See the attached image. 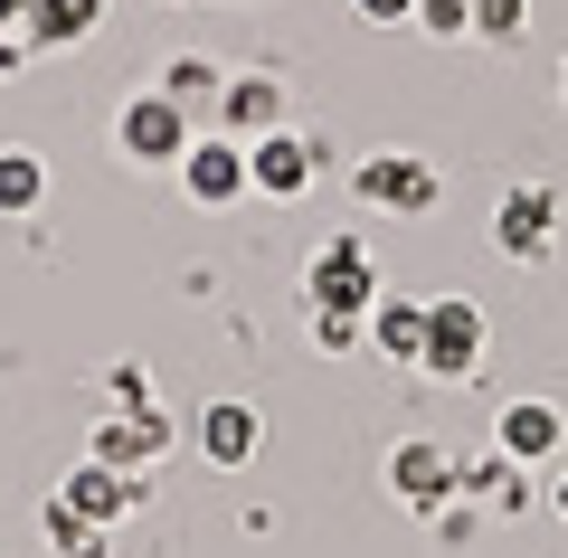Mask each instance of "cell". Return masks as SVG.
I'll return each mask as SVG.
<instances>
[{"label": "cell", "mask_w": 568, "mask_h": 558, "mask_svg": "<svg viewBox=\"0 0 568 558\" xmlns=\"http://www.w3.org/2000/svg\"><path fill=\"white\" fill-rule=\"evenodd\" d=\"M369 29H398V20H417V0H351Z\"/></svg>", "instance_id": "d6986e66"}, {"label": "cell", "mask_w": 568, "mask_h": 558, "mask_svg": "<svg viewBox=\"0 0 568 558\" xmlns=\"http://www.w3.org/2000/svg\"><path fill=\"white\" fill-rule=\"evenodd\" d=\"M200 85H209V67H200V58H181V67H171V85H162V95H181V104H190Z\"/></svg>", "instance_id": "ffe728a7"}, {"label": "cell", "mask_w": 568, "mask_h": 558, "mask_svg": "<svg viewBox=\"0 0 568 558\" xmlns=\"http://www.w3.org/2000/svg\"><path fill=\"white\" fill-rule=\"evenodd\" d=\"M313 161H323V152H313L304 133H256V142H246V190H265V200H294V190L313 180Z\"/></svg>", "instance_id": "277c9868"}, {"label": "cell", "mask_w": 568, "mask_h": 558, "mask_svg": "<svg viewBox=\"0 0 568 558\" xmlns=\"http://www.w3.org/2000/svg\"><path fill=\"white\" fill-rule=\"evenodd\" d=\"M29 10H39V0H0V29H29Z\"/></svg>", "instance_id": "44dd1931"}, {"label": "cell", "mask_w": 568, "mask_h": 558, "mask_svg": "<svg viewBox=\"0 0 568 558\" xmlns=\"http://www.w3.org/2000/svg\"><path fill=\"white\" fill-rule=\"evenodd\" d=\"M369 303H379V284H369L361 237H332L313 256V313H369Z\"/></svg>", "instance_id": "3957f363"}, {"label": "cell", "mask_w": 568, "mask_h": 558, "mask_svg": "<svg viewBox=\"0 0 568 558\" xmlns=\"http://www.w3.org/2000/svg\"><path fill=\"white\" fill-rule=\"evenodd\" d=\"M388 483H398L407 501H436L455 483V464H446V445H398V455H388Z\"/></svg>", "instance_id": "7c38bea8"}, {"label": "cell", "mask_w": 568, "mask_h": 558, "mask_svg": "<svg viewBox=\"0 0 568 558\" xmlns=\"http://www.w3.org/2000/svg\"><path fill=\"white\" fill-rule=\"evenodd\" d=\"M39 190H48V161L39 152H0V209H10V219L39 209Z\"/></svg>", "instance_id": "2e32d148"}, {"label": "cell", "mask_w": 568, "mask_h": 558, "mask_svg": "<svg viewBox=\"0 0 568 558\" xmlns=\"http://www.w3.org/2000/svg\"><path fill=\"white\" fill-rule=\"evenodd\" d=\"M95 20H104V0H39V10H29V48H67Z\"/></svg>", "instance_id": "4fadbf2b"}, {"label": "cell", "mask_w": 568, "mask_h": 558, "mask_svg": "<svg viewBox=\"0 0 568 558\" xmlns=\"http://www.w3.org/2000/svg\"><path fill=\"white\" fill-rule=\"evenodd\" d=\"M474 39H521V0H474Z\"/></svg>", "instance_id": "ac0fdd59"}, {"label": "cell", "mask_w": 568, "mask_h": 558, "mask_svg": "<svg viewBox=\"0 0 568 558\" xmlns=\"http://www.w3.org/2000/svg\"><path fill=\"white\" fill-rule=\"evenodd\" d=\"M181 190L200 209H227L246 190V142L237 133H227V142H190V152H181Z\"/></svg>", "instance_id": "8992f818"}, {"label": "cell", "mask_w": 568, "mask_h": 558, "mask_svg": "<svg viewBox=\"0 0 568 558\" xmlns=\"http://www.w3.org/2000/svg\"><path fill=\"white\" fill-rule=\"evenodd\" d=\"M549 227H559V190H511L503 219H493V246L503 256H549Z\"/></svg>", "instance_id": "52a82bcc"}, {"label": "cell", "mask_w": 568, "mask_h": 558, "mask_svg": "<svg viewBox=\"0 0 568 558\" xmlns=\"http://www.w3.org/2000/svg\"><path fill=\"white\" fill-rule=\"evenodd\" d=\"M58 501H77L85 520H114V511H133L142 501V483L133 474H114V464H85V474H67V493Z\"/></svg>", "instance_id": "ba28073f"}, {"label": "cell", "mask_w": 568, "mask_h": 558, "mask_svg": "<svg viewBox=\"0 0 568 558\" xmlns=\"http://www.w3.org/2000/svg\"><path fill=\"white\" fill-rule=\"evenodd\" d=\"M369 341L388 359H417L426 351V303H369Z\"/></svg>", "instance_id": "5bb4252c"}, {"label": "cell", "mask_w": 568, "mask_h": 558, "mask_svg": "<svg viewBox=\"0 0 568 558\" xmlns=\"http://www.w3.org/2000/svg\"><path fill=\"white\" fill-rule=\"evenodd\" d=\"M361 200L369 209H436V171H426L417 152H379V161H361Z\"/></svg>", "instance_id": "5b68a950"}, {"label": "cell", "mask_w": 568, "mask_h": 558, "mask_svg": "<svg viewBox=\"0 0 568 558\" xmlns=\"http://www.w3.org/2000/svg\"><path fill=\"white\" fill-rule=\"evenodd\" d=\"M559 95H568V77H559Z\"/></svg>", "instance_id": "603a6c76"}, {"label": "cell", "mask_w": 568, "mask_h": 558, "mask_svg": "<svg viewBox=\"0 0 568 558\" xmlns=\"http://www.w3.org/2000/svg\"><path fill=\"white\" fill-rule=\"evenodd\" d=\"M559 511H568V474H559Z\"/></svg>", "instance_id": "7402d4cb"}, {"label": "cell", "mask_w": 568, "mask_h": 558, "mask_svg": "<svg viewBox=\"0 0 568 558\" xmlns=\"http://www.w3.org/2000/svg\"><path fill=\"white\" fill-rule=\"evenodd\" d=\"M48 539H58V558H104V520H85L77 501H48Z\"/></svg>", "instance_id": "9a60e30c"}, {"label": "cell", "mask_w": 568, "mask_h": 558, "mask_svg": "<svg viewBox=\"0 0 568 558\" xmlns=\"http://www.w3.org/2000/svg\"><path fill=\"white\" fill-rule=\"evenodd\" d=\"M417 29H436V39H465V29H474V0H417Z\"/></svg>", "instance_id": "e0dca14e"}, {"label": "cell", "mask_w": 568, "mask_h": 558, "mask_svg": "<svg viewBox=\"0 0 568 558\" xmlns=\"http://www.w3.org/2000/svg\"><path fill=\"white\" fill-rule=\"evenodd\" d=\"M474 359H484V303H465V294L426 303V351H417V369H426V379H465Z\"/></svg>", "instance_id": "7a4b0ae2"}, {"label": "cell", "mask_w": 568, "mask_h": 558, "mask_svg": "<svg viewBox=\"0 0 568 558\" xmlns=\"http://www.w3.org/2000/svg\"><path fill=\"white\" fill-rule=\"evenodd\" d=\"M256 436H265V426H256V407H246V398H219V407L200 417V445H209L219 464H246V455H256Z\"/></svg>", "instance_id": "30bf717a"}, {"label": "cell", "mask_w": 568, "mask_h": 558, "mask_svg": "<svg viewBox=\"0 0 568 558\" xmlns=\"http://www.w3.org/2000/svg\"><path fill=\"white\" fill-rule=\"evenodd\" d=\"M114 142H123V161L171 171V161L190 152V104H181V95H133V104L114 114Z\"/></svg>", "instance_id": "6da1fadb"}, {"label": "cell", "mask_w": 568, "mask_h": 558, "mask_svg": "<svg viewBox=\"0 0 568 558\" xmlns=\"http://www.w3.org/2000/svg\"><path fill=\"white\" fill-rule=\"evenodd\" d=\"M275 77H237V85H227V95H219V114H227V133H237V142H256V133H275Z\"/></svg>", "instance_id": "8fae6325"}, {"label": "cell", "mask_w": 568, "mask_h": 558, "mask_svg": "<svg viewBox=\"0 0 568 558\" xmlns=\"http://www.w3.org/2000/svg\"><path fill=\"white\" fill-rule=\"evenodd\" d=\"M503 455H511V464H530V455H559V407H540V398H511V407H503Z\"/></svg>", "instance_id": "9c48e42d"}]
</instances>
